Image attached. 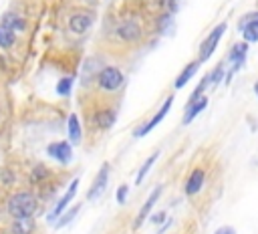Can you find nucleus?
<instances>
[{
  "mask_svg": "<svg viewBox=\"0 0 258 234\" xmlns=\"http://www.w3.org/2000/svg\"><path fill=\"white\" fill-rule=\"evenodd\" d=\"M36 208H38V198L28 192V190H22V192H16L10 200H8V214L12 218H24V216H34L36 214Z\"/></svg>",
  "mask_w": 258,
  "mask_h": 234,
  "instance_id": "f257e3e1",
  "label": "nucleus"
},
{
  "mask_svg": "<svg viewBox=\"0 0 258 234\" xmlns=\"http://www.w3.org/2000/svg\"><path fill=\"white\" fill-rule=\"evenodd\" d=\"M123 83H125V75H123V71H121L119 67H115V65L103 67L101 73H99V77H97V85H99V89L105 91V93H115V91H119V89L123 87Z\"/></svg>",
  "mask_w": 258,
  "mask_h": 234,
  "instance_id": "f03ea898",
  "label": "nucleus"
},
{
  "mask_svg": "<svg viewBox=\"0 0 258 234\" xmlns=\"http://www.w3.org/2000/svg\"><path fill=\"white\" fill-rule=\"evenodd\" d=\"M224 32H226V22H220V24L202 40V44H200V56H198L200 63H206V61L214 54V50L218 48V42L222 40Z\"/></svg>",
  "mask_w": 258,
  "mask_h": 234,
  "instance_id": "7ed1b4c3",
  "label": "nucleus"
},
{
  "mask_svg": "<svg viewBox=\"0 0 258 234\" xmlns=\"http://www.w3.org/2000/svg\"><path fill=\"white\" fill-rule=\"evenodd\" d=\"M79 182H81V180H79V178H75V180H73V184L69 186V190L62 194V198H58V202L54 204V208L50 210V214H48V218H46L50 224H54V222H56V218H58V216H60V214H62V212L69 208L71 200L77 196V190H79Z\"/></svg>",
  "mask_w": 258,
  "mask_h": 234,
  "instance_id": "20e7f679",
  "label": "nucleus"
},
{
  "mask_svg": "<svg viewBox=\"0 0 258 234\" xmlns=\"http://www.w3.org/2000/svg\"><path fill=\"white\" fill-rule=\"evenodd\" d=\"M171 103H173V97H167L165 101H163V105L159 107V111L149 119V121H145L139 129H135V137H143V135H147L155 125H159L161 121H163V117L169 113V109H171Z\"/></svg>",
  "mask_w": 258,
  "mask_h": 234,
  "instance_id": "39448f33",
  "label": "nucleus"
},
{
  "mask_svg": "<svg viewBox=\"0 0 258 234\" xmlns=\"http://www.w3.org/2000/svg\"><path fill=\"white\" fill-rule=\"evenodd\" d=\"M46 153H48L52 159H56L58 163L67 165V163L73 159V145H71L69 141H54V143L48 145Z\"/></svg>",
  "mask_w": 258,
  "mask_h": 234,
  "instance_id": "423d86ee",
  "label": "nucleus"
},
{
  "mask_svg": "<svg viewBox=\"0 0 258 234\" xmlns=\"http://www.w3.org/2000/svg\"><path fill=\"white\" fill-rule=\"evenodd\" d=\"M107 180H109V163L101 165V169L97 171V176H95L93 184H91V186H89V190H87V198H89V200L99 198V196L105 192V188H107Z\"/></svg>",
  "mask_w": 258,
  "mask_h": 234,
  "instance_id": "0eeeda50",
  "label": "nucleus"
},
{
  "mask_svg": "<svg viewBox=\"0 0 258 234\" xmlns=\"http://www.w3.org/2000/svg\"><path fill=\"white\" fill-rule=\"evenodd\" d=\"M141 26L135 22V20H125L117 26V36L123 40V42H137L141 40Z\"/></svg>",
  "mask_w": 258,
  "mask_h": 234,
  "instance_id": "6e6552de",
  "label": "nucleus"
},
{
  "mask_svg": "<svg viewBox=\"0 0 258 234\" xmlns=\"http://www.w3.org/2000/svg\"><path fill=\"white\" fill-rule=\"evenodd\" d=\"M105 65L99 61V58H87L85 61V65H83V69H81V85L83 87H89V83L95 79V77H99V73H101V69H103Z\"/></svg>",
  "mask_w": 258,
  "mask_h": 234,
  "instance_id": "1a4fd4ad",
  "label": "nucleus"
},
{
  "mask_svg": "<svg viewBox=\"0 0 258 234\" xmlns=\"http://www.w3.org/2000/svg\"><path fill=\"white\" fill-rule=\"evenodd\" d=\"M10 234H36V222L34 216H24V218H12L8 226Z\"/></svg>",
  "mask_w": 258,
  "mask_h": 234,
  "instance_id": "9d476101",
  "label": "nucleus"
},
{
  "mask_svg": "<svg viewBox=\"0 0 258 234\" xmlns=\"http://www.w3.org/2000/svg\"><path fill=\"white\" fill-rule=\"evenodd\" d=\"M161 192H163V186H155L153 188V192L149 194V198L145 200V204L141 206V210H139V214H137V220H135V228H139L143 222H145V218L151 214V210H153V206H155V202L159 200V196H161Z\"/></svg>",
  "mask_w": 258,
  "mask_h": 234,
  "instance_id": "9b49d317",
  "label": "nucleus"
},
{
  "mask_svg": "<svg viewBox=\"0 0 258 234\" xmlns=\"http://www.w3.org/2000/svg\"><path fill=\"white\" fill-rule=\"evenodd\" d=\"M93 24V18L85 12H73L69 16V28L75 32V34H85Z\"/></svg>",
  "mask_w": 258,
  "mask_h": 234,
  "instance_id": "f8f14e48",
  "label": "nucleus"
},
{
  "mask_svg": "<svg viewBox=\"0 0 258 234\" xmlns=\"http://www.w3.org/2000/svg\"><path fill=\"white\" fill-rule=\"evenodd\" d=\"M204 182H206V171H204L202 167H196V169L187 176L185 186H183V192H185L187 196H196V194L202 190Z\"/></svg>",
  "mask_w": 258,
  "mask_h": 234,
  "instance_id": "ddd939ff",
  "label": "nucleus"
},
{
  "mask_svg": "<svg viewBox=\"0 0 258 234\" xmlns=\"http://www.w3.org/2000/svg\"><path fill=\"white\" fill-rule=\"evenodd\" d=\"M117 119V111L115 109H109V107H103L99 111L93 113V123L99 127V129H109Z\"/></svg>",
  "mask_w": 258,
  "mask_h": 234,
  "instance_id": "4468645a",
  "label": "nucleus"
},
{
  "mask_svg": "<svg viewBox=\"0 0 258 234\" xmlns=\"http://www.w3.org/2000/svg\"><path fill=\"white\" fill-rule=\"evenodd\" d=\"M208 107V97L206 95H202V97H198L196 101H191V103H187L185 105V117H183V125H187V123H191L204 109Z\"/></svg>",
  "mask_w": 258,
  "mask_h": 234,
  "instance_id": "2eb2a0df",
  "label": "nucleus"
},
{
  "mask_svg": "<svg viewBox=\"0 0 258 234\" xmlns=\"http://www.w3.org/2000/svg\"><path fill=\"white\" fill-rule=\"evenodd\" d=\"M200 65H202V63H200L198 58H196V61H191V63H187V65L183 67V71H181V73L175 77L173 87H175V89H183V87H185V83H189V79H191V77L198 73Z\"/></svg>",
  "mask_w": 258,
  "mask_h": 234,
  "instance_id": "dca6fc26",
  "label": "nucleus"
},
{
  "mask_svg": "<svg viewBox=\"0 0 258 234\" xmlns=\"http://www.w3.org/2000/svg\"><path fill=\"white\" fill-rule=\"evenodd\" d=\"M67 133H69V143H71V145H79V143H81V139H83V129H81V121H79V117H77L75 113L69 115Z\"/></svg>",
  "mask_w": 258,
  "mask_h": 234,
  "instance_id": "f3484780",
  "label": "nucleus"
},
{
  "mask_svg": "<svg viewBox=\"0 0 258 234\" xmlns=\"http://www.w3.org/2000/svg\"><path fill=\"white\" fill-rule=\"evenodd\" d=\"M14 42H16V32L10 26H6L4 22H0V48L8 50L14 46Z\"/></svg>",
  "mask_w": 258,
  "mask_h": 234,
  "instance_id": "a211bd4d",
  "label": "nucleus"
},
{
  "mask_svg": "<svg viewBox=\"0 0 258 234\" xmlns=\"http://www.w3.org/2000/svg\"><path fill=\"white\" fill-rule=\"evenodd\" d=\"M79 210H81V204H75L73 208H67V210H64V212H62V214L56 218V222H54V228H56V230H60L62 226H67L71 220H75V216L79 214Z\"/></svg>",
  "mask_w": 258,
  "mask_h": 234,
  "instance_id": "6ab92c4d",
  "label": "nucleus"
},
{
  "mask_svg": "<svg viewBox=\"0 0 258 234\" xmlns=\"http://www.w3.org/2000/svg\"><path fill=\"white\" fill-rule=\"evenodd\" d=\"M157 157H159V151H153V153H151V155H149V157L143 161V165L139 167V171H137V178H135V182H137V184H141V182L145 180L147 171H149V169H151V165L157 161Z\"/></svg>",
  "mask_w": 258,
  "mask_h": 234,
  "instance_id": "aec40b11",
  "label": "nucleus"
},
{
  "mask_svg": "<svg viewBox=\"0 0 258 234\" xmlns=\"http://www.w3.org/2000/svg\"><path fill=\"white\" fill-rule=\"evenodd\" d=\"M2 22H4L6 26H10L14 32H16V30H24V28H26V22H24V18H20V16H16V14H12V12L4 14Z\"/></svg>",
  "mask_w": 258,
  "mask_h": 234,
  "instance_id": "412c9836",
  "label": "nucleus"
},
{
  "mask_svg": "<svg viewBox=\"0 0 258 234\" xmlns=\"http://www.w3.org/2000/svg\"><path fill=\"white\" fill-rule=\"evenodd\" d=\"M244 42H258V22H248L242 28Z\"/></svg>",
  "mask_w": 258,
  "mask_h": 234,
  "instance_id": "4be33fe9",
  "label": "nucleus"
},
{
  "mask_svg": "<svg viewBox=\"0 0 258 234\" xmlns=\"http://www.w3.org/2000/svg\"><path fill=\"white\" fill-rule=\"evenodd\" d=\"M71 91H73V77H62V79L56 83V95L69 97Z\"/></svg>",
  "mask_w": 258,
  "mask_h": 234,
  "instance_id": "5701e85b",
  "label": "nucleus"
},
{
  "mask_svg": "<svg viewBox=\"0 0 258 234\" xmlns=\"http://www.w3.org/2000/svg\"><path fill=\"white\" fill-rule=\"evenodd\" d=\"M46 176H48V169H46L44 165H38V167L32 171V178H30V180H32V184H40Z\"/></svg>",
  "mask_w": 258,
  "mask_h": 234,
  "instance_id": "b1692460",
  "label": "nucleus"
},
{
  "mask_svg": "<svg viewBox=\"0 0 258 234\" xmlns=\"http://www.w3.org/2000/svg\"><path fill=\"white\" fill-rule=\"evenodd\" d=\"M224 65H220V67H216L212 73H210V79H212V85H218L222 79H224Z\"/></svg>",
  "mask_w": 258,
  "mask_h": 234,
  "instance_id": "393cba45",
  "label": "nucleus"
},
{
  "mask_svg": "<svg viewBox=\"0 0 258 234\" xmlns=\"http://www.w3.org/2000/svg\"><path fill=\"white\" fill-rule=\"evenodd\" d=\"M248 22H258V12H248V14H244V16L240 18V22H238L240 30H242V28H244Z\"/></svg>",
  "mask_w": 258,
  "mask_h": 234,
  "instance_id": "a878e982",
  "label": "nucleus"
},
{
  "mask_svg": "<svg viewBox=\"0 0 258 234\" xmlns=\"http://www.w3.org/2000/svg\"><path fill=\"white\" fill-rule=\"evenodd\" d=\"M127 192H129V188H127L125 184L117 188V202H119V204H125V200H127Z\"/></svg>",
  "mask_w": 258,
  "mask_h": 234,
  "instance_id": "bb28decb",
  "label": "nucleus"
},
{
  "mask_svg": "<svg viewBox=\"0 0 258 234\" xmlns=\"http://www.w3.org/2000/svg\"><path fill=\"white\" fill-rule=\"evenodd\" d=\"M151 222L153 224H163L165 222V212H157L155 216H151Z\"/></svg>",
  "mask_w": 258,
  "mask_h": 234,
  "instance_id": "cd10ccee",
  "label": "nucleus"
},
{
  "mask_svg": "<svg viewBox=\"0 0 258 234\" xmlns=\"http://www.w3.org/2000/svg\"><path fill=\"white\" fill-rule=\"evenodd\" d=\"M214 234H236V230H234L232 226H222V228H218Z\"/></svg>",
  "mask_w": 258,
  "mask_h": 234,
  "instance_id": "c85d7f7f",
  "label": "nucleus"
},
{
  "mask_svg": "<svg viewBox=\"0 0 258 234\" xmlns=\"http://www.w3.org/2000/svg\"><path fill=\"white\" fill-rule=\"evenodd\" d=\"M254 93L258 95V79H256V83H254Z\"/></svg>",
  "mask_w": 258,
  "mask_h": 234,
  "instance_id": "c756f323",
  "label": "nucleus"
}]
</instances>
